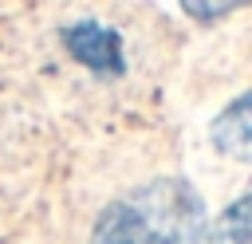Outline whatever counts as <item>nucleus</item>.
Masks as SVG:
<instances>
[{
  "mask_svg": "<svg viewBox=\"0 0 252 244\" xmlns=\"http://www.w3.org/2000/svg\"><path fill=\"white\" fill-rule=\"evenodd\" d=\"M205 201L185 177H150L114 197L91 224L87 244H197Z\"/></svg>",
  "mask_w": 252,
  "mask_h": 244,
  "instance_id": "nucleus-1",
  "label": "nucleus"
},
{
  "mask_svg": "<svg viewBox=\"0 0 252 244\" xmlns=\"http://www.w3.org/2000/svg\"><path fill=\"white\" fill-rule=\"evenodd\" d=\"M63 43H67V51H71L83 67H91V71H98V75H122V71H126L122 35H118L114 28H106V24H94V20L71 24V28L63 31Z\"/></svg>",
  "mask_w": 252,
  "mask_h": 244,
  "instance_id": "nucleus-2",
  "label": "nucleus"
},
{
  "mask_svg": "<svg viewBox=\"0 0 252 244\" xmlns=\"http://www.w3.org/2000/svg\"><path fill=\"white\" fill-rule=\"evenodd\" d=\"M209 142L220 157L252 165V91L232 98L209 126Z\"/></svg>",
  "mask_w": 252,
  "mask_h": 244,
  "instance_id": "nucleus-3",
  "label": "nucleus"
},
{
  "mask_svg": "<svg viewBox=\"0 0 252 244\" xmlns=\"http://www.w3.org/2000/svg\"><path fill=\"white\" fill-rule=\"evenodd\" d=\"M197 244H252V193L220 209V216L205 220V232Z\"/></svg>",
  "mask_w": 252,
  "mask_h": 244,
  "instance_id": "nucleus-4",
  "label": "nucleus"
},
{
  "mask_svg": "<svg viewBox=\"0 0 252 244\" xmlns=\"http://www.w3.org/2000/svg\"><path fill=\"white\" fill-rule=\"evenodd\" d=\"M177 4H181L185 16L209 24V20H220V16H228V12H236V8H244L252 0H177Z\"/></svg>",
  "mask_w": 252,
  "mask_h": 244,
  "instance_id": "nucleus-5",
  "label": "nucleus"
}]
</instances>
